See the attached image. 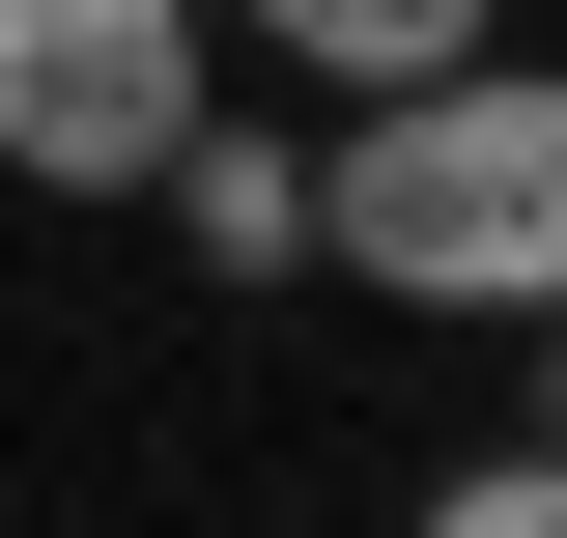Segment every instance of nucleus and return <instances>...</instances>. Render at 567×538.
<instances>
[{
    "mask_svg": "<svg viewBox=\"0 0 567 538\" xmlns=\"http://www.w3.org/2000/svg\"><path fill=\"white\" fill-rule=\"evenodd\" d=\"M312 283H369V312H567V58H425V85H341L312 114Z\"/></svg>",
    "mask_w": 567,
    "mask_h": 538,
    "instance_id": "obj_1",
    "label": "nucleus"
},
{
    "mask_svg": "<svg viewBox=\"0 0 567 538\" xmlns=\"http://www.w3.org/2000/svg\"><path fill=\"white\" fill-rule=\"evenodd\" d=\"M227 85V0H0V170L29 199H142Z\"/></svg>",
    "mask_w": 567,
    "mask_h": 538,
    "instance_id": "obj_2",
    "label": "nucleus"
},
{
    "mask_svg": "<svg viewBox=\"0 0 567 538\" xmlns=\"http://www.w3.org/2000/svg\"><path fill=\"white\" fill-rule=\"evenodd\" d=\"M142 227H171L199 283H312V142H284V114H227V85H199V142L142 170Z\"/></svg>",
    "mask_w": 567,
    "mask_h": 538,
    "instance_id": "obj_3",
    "label": "nucleus"
},
{
    "mask_svg": "<svg viewBox=\"0 0 567 538\" xmlns=\"http://www.w3.org/2000/svg\"><path fill=\"white\" fill-rule=\"evenodd\" d=\"M511 0H227V58H284V85H425V58H483Z\"/></svg>",
    "mask_w": 567,
    "mask_h": 538,
    "instance_id": "obj_4",
    "label": "nucleus"
},
{
    "mask_svg": "<svg viewBox=\"0 0 567 538\" xmlns=\"http://www.w3.org/2000/svg\"><path fill=\"white\" fill-rule=\"evenodd\" d=\"M425 538H567V454H454V482H425Z\"/></svg>",
    "mask_w": 567,
    "mask_h": 538,
    "instance_id": "obj_5",
    "label": "nucleus"
},
{
    "mask_svg": "<svg viewBox=\"0 0 567 538\" xmlns=\"http://www.w3.org/2000/svg\"><path fill=\"white\" fill-rule=\"evenodd\" d=\"M511 340H539V454H567V312H511Z\"/></svg>",
    "mask_w": 567,
    "mask_h": 538,
    "instance_id": "obj_6",
    "label": "nucleus"
},
{
    "mask_svg": "<svg viewBox=\"0 0 567 538\" xmlns=\"http://www.w3.org/2000/svg\"><path fill=\"white\" fill-rule=\"evenodd\" d=\"M539 58H567V29H539Z\"/></svg>",
    "mask_w": 567,
    "mask_h": 538,
    "instance_id": "obj_7",
    "label": "nucleus"
}]
</instances>
